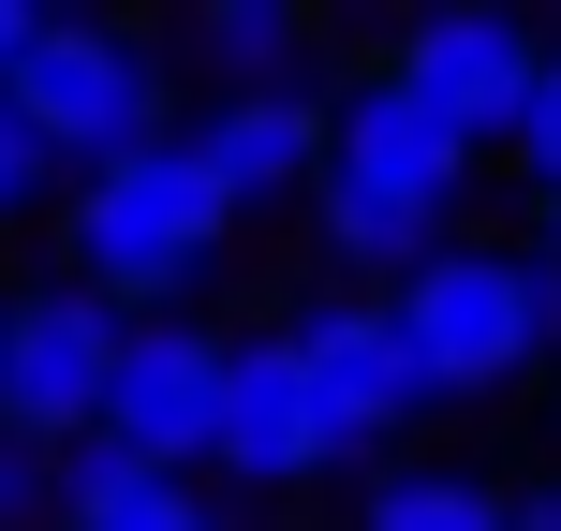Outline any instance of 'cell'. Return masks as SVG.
Returning <instances> with one entry per match:
<instances>
[{
	"instance_id": "obj_17",
	"label": "cell",
	"mask_w": 561,
	"mask_h": 531,
	"mask_svg": "<svg viewBox=\"0 0 561 531\" xmlns=\"http://www.w3.org/2000/svg\"><path fill=\"white\" fill-rule=\"evenodd\" d=\"M503 531H561V458L547 473H503Z\"/></svg>"
},
{
	"instance_id": "obj_6",
	"label": "cell",
	"mask_w": 561,
	"mask_h": 531,
	"mask_svg": "<svg viewBox=\"0 0 561 531\" xmlns=\"http://www.w3.org/2000/svg\"><path fill=\"white\" fill-rule=\"evenodd\" d=\"M280 355H296V384H310V414H325V443L340 458H399L428 428V384H414V355H399V325H385V296H296L280 310Z\"/></svg>"
},
{
	"instance_id": "obj_10",
	"label": "cell",
	"mask_w": 561,
	"mask_h": 531,
	"mask_svg": "<svg viewBox=\"0 0 561 531\" xmlns=\"http://www.w3.org/2000/svg\"><path fill=\"white\" fill-rule=\"evenodd\" d=\"M207 473H237V487H266V503H296V487H325V473H355V458L325 443V414H310V384H296V355L252 325L237 339V369H222V428H207Z\"/></svg>"
},
{
	"instance_id": "obj_2",
	"label": "cell",
	"mask_w": 561,
	"mask_h": 531,
	"mask_svg": "<svg viewBox=\"0 0 561 531\" xmlns=\"http://www.w3.org/2000/svg\"><path fill=\"white\" fill-rule=\"evenodd\" d=\"M222 252H237V207L207 193V163L178 134H148V148H118V163L59 177V280L104 296L118 325L193 310L207 280H222Z\"/></svg>"
},
{
	"instance_id": "obj_3",
	"label": "cell",
	"mask_w": 561,
	"mask_h": 531,
	"mask_svg": "<svg viewBox=\"0 0 561 531\" xmlns=\"http://www.w3.org/2000/svg\"><path fill=\"white\" fill-rule=\"evenodd\" d=\"M399 355H414L428 414H488V399L561 369V266H533L517 236H444L414 280L385 296Z\"/></svg>"
},
{
	"instance_id": "obj_12",
	"label": "cell",
	"mask_w": 561,
	"mask_h": 531,
	"mask_svg": "<svg viewBox=\"0 0 561 531\" xmlns=\"http://www.w3.org/2000/svg\"><path fill=\"white\" fill-rule=\"evenodd\" d=\"M59 531H237L193 473H134L104 443H59Z\"/></svg>"
},
{
	"instance_id": "obj_11",
	"label": "cell",
	"mask_w": 561,
	"mask_h": 531,
	"mask_svg": "<svg viewBox=\"0 0 561 531\" xmlns=\"http://www.w3.org/2000/svg\"><path fill=\"white\" fill-rule=\"evenodd\" d=\"M163 59H193L207 104H237V89H325V30L296 0H207V15L163 30Z\"/></svg>"
},
{
	"instance_id": "obj_5",
	"label": "cell",
	"mask_w": 561,
	"mask_h": 531,
	"mask_svg": "<svg viewBox=\"0 0 561 531\" xmlns=\"http://www.w3.org/2000/svg\"><path fill=\"white\" fill-rule=\"evenodd\" d=\"M222 369H237V325H207V310L118 325V369H104V414H89V443H104V458H134V473H207Z\"/></svg>"
},
{
	"instance_id": "obj_1",
	"label": "cell",
	"mask_w": 561,
	"mask_h": 531,
	"mask_svg": "<svg viewBox=\"0 0 561 531\" xmlns=\"http://www.w3.org/2000/svg\"><path fill=\"white\" fill-rule=\"evenodd\" d=\"M473 177H488V163L385 74V59L325 74V177H310V236H325L340 296H399L444 236H473Z\"/></svg>"
},
{
	"instance_id": "obj_20",
	"label": "cell",
	"mask_w": 561,
	"mask_h": 531,
	"mask_svg": "<svg viewBox=\"0 0 561 531\" xmlns=\"http://www.w3.org/2000/svg\"><path fill=\"white\" fill-rule=\"evenodd\" d=\"M547 428H561V369H547Z\"/></svg>"
},
{
	"instance_id": "obj_19",
	"label": "cell",
	"mask_w": 561,
	"mask_h": 531,
	"mask_svg": "<svg viewBox=\"0 0 561 531\" xmlns=\"http://www.w3.org/2000/svg\"><path fill=\"white\" fill-rule=\"evenodd\" d=\"M30 30H45V15H30V0H0V74L30 59Z\"/></svg>"
},
{
	"instance_id": "obj_4",
	"label": "cell",
	"mask_w": 561,
	"mask_h": 531,
	"mask_svg": "<svg viewBox=\"0 0 561 531\" xmlns=\"http://www.w3.org/2000/svg\"><path fill=\"white\" fill-rule=\"evenodd\" d=\"M0 104L30 118V148H45L59 177H89V163H118V148L178 134V59H163V30H134V15H45L30 59L0 74Z\"/></svg>"
},
{
	"instance_id": "obj_7",
	"label": "cell",
	"mask_w": 561,
	"mask_h": 531,
	"mask_svg": "<svg viewBox=\"0 0 561 531\" xmlns=\"http://www.w3.org/2000/svg\"><path fill=\"white\" fill-rule=\"evenodd\" d=\"M369 59H385V74L414 89V104L444 118L458 148H473V163H488V148L517 134V104H533L547 30H533V15H503V0H428V15H399Z\"/></svg>"
},
{
	"instance_id": "obj_18",
	"label": "cell",
	"mask_w": 561,
	"mask_h": 531,
	"mask_svg": "<svg viewBox=\"0 0 561 531\" xmlns=\"http://www.w3.org/2000/svg\"><path fill=\"white\" fill-rule=\"evenodd\" d=\"M517 207H533V236H517V252H533V266H561V193H517Z\"/></svg>"
},
{
	"instance_id": "obj_13",
	"label": "cell",
	"mask_w": 561,
	"mask_h": 531,
	"mask_svg": "<svg viewBox=\"0 0 561 531\" xmlns=\"http://www.w3.org/2000/svg\"><path fill=\"white\" fill-rule=\"evenodd\" d=\"M355 531H503V473H473V458H369Z\"/></svg>"
},
{
	"instance_id": "obj_14",
	"label": "cell",
	"mask_w": 561,
	"mask_h": 531,
	"mask_svg": "<svg viewBox=\"0 0 561 531\" xmlns=\"http://www.w3.org/2000/svg\"><path fill=\"white\" fill-rule=\"evenodd\" d=\"M488 163H517V193H561V30H547V59H533V104H517V134L488 148Z\"/></svg>"
},
{
	"instance_id": "obj_9",
	"label": "cell",
	"mask_w": 561,
	"mask_h": 531,
	"mask_svg": "<svg viewBox=\"0 0 561 531\" xmlns=\"http://www.w3.org/2000/svg\"><path fill=\"white\" fill-rule=\"evenodd\" d=\"M178 148L207 163V193H222L237 222H296L310 177H325V89H237V104H193Z\"/></svg>"
},
{
	"instance_id": "obj_16",
	"label": "cell",
	"mask_w": 561,
	"mask_h": 531,
	"mask_svg": "<svg viewBox=\"0 0 561 531\" xmlns=\"http://www.w3.org/2000/svg\"><path fill=\"white\" fill-rule=\"evenodd\" d=\"M45 193H59V163H45V148H30V118L0 104V222H30V207H45Z\"/></svg>"
},
{
	"instance_id": "obj_15",
	"label": "cell",
	"mask_w": 561,
	"mask_h": 531,
	"mask_svg": "<svg viewBox=\"0 0 561 531\" xmlns=\"http://www.w3.org/2000/svg\"><path fill=\"white\" fill-rule=\"evenodd\" d=\"M0 531H59V443L0 428Z\"/></svg>"
},
{
	"instance_id": "obj_8",
	"label": "cell",
	"mask_w": 561,
	"mask_h": 531,
	"mask_svg": "<svg viewBox=\"0 0 561 531\" xmlns=\"http://www.w3.org/2000/svg\"><path fill=\"white\" fill-rule=\"evenodd\" d=\"M104 369H118V310L104 296H75V280L0 296V428L15 443H89Z\"/></svg>"
}]
</instances>
